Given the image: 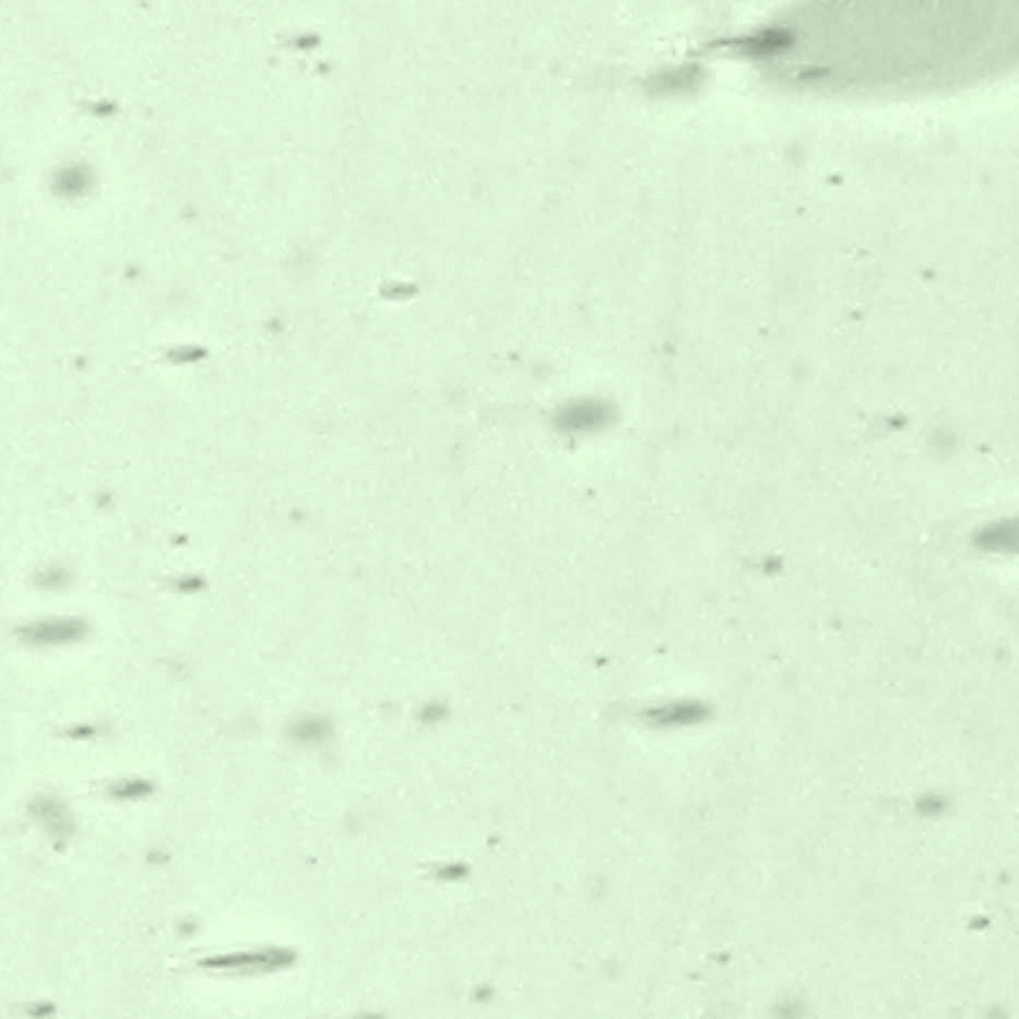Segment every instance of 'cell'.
<instances>
[{"instance_id": "6da1fadb", "label": "cell", "mask_w": 1019, "mask_h": 1019, "mask_svg": "<svg viewBox=\"0 0 1019 1019\" xmlns=\"http://www.w3.org/2000/svg\"><path fill=\"white\" fill-rule=\"evenodd\" d=\"M979 547L996 550V554H1019V517L996 520L990 528H982Z\"/></svg>"}, {"instance_id": "7a4b0ae2", "label": "cell", "mask_w": 1019, "mask_h": 1019, "mask_svg": "<svg viewBox=\"0 0 1019 1019\" xmlns=\"http://www.w3.org/2000/svg\"><path fill=\"white\" fill-rule=\"evenodd\" d=\"M608 422V412L602 408V405H571V408H565L561 412V428H568L571 436H584V431H599L602 425Z\"/></svg>"}, {"instance_id": "3957f363", "label": "cell", "mask_w": 1019, "mask_h": 1019, "mask_svg": "<svg viewBox=\"0 0 1019 1019\" xmlns=\"http://www.w3.org/2000/svg\"><path fill=\"white\" fill-rule=\"evenodd\" d=\"M79 636H82L79 623H45V626H35V629L21 632V639L31 642V645H58V642H72Z\"/></svg>"}]
</instances>
